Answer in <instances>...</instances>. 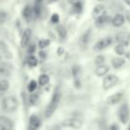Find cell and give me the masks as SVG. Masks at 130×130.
Wrapping results in <instances>:
<instances>
[{"label":"cell","mask_w":130,"mask_h":130,"mask_svg":"<svg viewBox=\"0 0 130 130\" xmlns=\"http://www.w3.org/2000/svg\"><path fill=\"white\" fill-rule=\"evenodd\" d=\"M61 93L60 92L59 89H56L54 91V94H53V97L51 99L49 104L47 105L46 110H45V117L46 118H50L53 116V114L55 112L56 109L59 106V103L61 102Z\"/></svg>","instance_id":"obj_1"},{"label":"cell","mask_w":130,"mask_h":130,"mask_svg":"<svg viewBox=\"0 0 130 130\" xmlns=\"http://www.w3.org/2000/svg\"><path fill=\"white\" fill-rule=\"evenodd\" d=\"M19 106V102L14 96H7L2 101L3 110L7 113H12L15 111Z\"/></svg>","instance_id":"obj_2"},{"label":"cell","mask_w":130,"mask_h":130,"mask_svg":"<svg viewBox=\"0 0 130 130\" xmlns=\"http://www.w3.org/2000/svg\"><path fill=\"white\" fill-rule=\"evenodd\" d=\"M119 78L116 75L110 74L108 76H106L103 79V87L104 90H108V89L113 87L114 86H116L119 83Z\"/></svg>","instance_id":"obj_3"},{"label":"cell","mask_w":130,"mask_h":130,"mask_svg":"<svg viewBox=\"0 0 130 130\" xmlns=\"http://www.w3.org/2000/svg\"><path fill=\"white\" fill-rule=\"evenodd\" d=\"M118 115H119V119L123 124H126L129 119V109H128L127 104L124 103L120 106L118 112Z\"/></svg>","instance_id":"obj_4"},{"label":"cell","mask_w":130,"mask_h":130,"mask_svg":"<svg viewBox=\"0 0 130 130\" xmlns=\"http://www.w3.org/2000/svg\"><path fill=\"white\" fill-rule=\"evenodd\" d=\"M116 41L120 45L126 46L130 43V33L128 31H120L116 35Z\"/></svg>","instance_id":"obj_5"},{"label":"cell","mask_w":130,"mask_h":130,"mask_svg":"<svg viewBox=\"0 0 130 130\" xmlns=\"http://www.w3.org/2000/svg\"><path fill=\"white\" fill-rule=\"evenodd\" d=\"M83 125L82 121L78 119H68L61 122V126L63 127H72V128H80Z\"/></svg>","instance_id":"obj_6"},{"label":"cell","mask_w":130,"mask_h":130,"mask_svg":"<svg viewBox=\"0 0 130 130\" xmlns=\"http://www.w3.org/2000/svg\"><path fill=\"white\" fill-rule=\"evenodd\" d=\"M111 42H112V39H111V38H110V37H107V38H103V39L99 40V41L94 45V50H95V51L103 50V49H105L106 47H108L109 45L111 44Z\"/></svg>","instance_id":"obj_7"},{"label":"cell","mask_w":130,"mask_h":130,"mask_svg":"<svg viewBox=\"0 0 130 130\" xmlns=\"http://www.w3.org/2000/svg\"><path fill=\"white\" fill-rule=\"evenodd\" d=\"M111 18L109 16L108 14H103L101 15V16L97 17L95 19V26L97 28H103L104 26H106L107 24H109L110 22H111Z\"/></svg>","instance_id":"obj_8"},{"label":"cell","mask_w":130,"mask_h":130,"mask_svg":"<svg viewBox=\"0 0 130 130\" xmlns=\"http://www.w3.org/2000/svg\"><path fill=\"white\" fill-rule=\"evenodd\" d=\"M13 128V123L10 119L4 116H0V130H11Z\"/></svg>","instance_id":"obj_9"},{"label":"cell","mask_w":130,"mask_h":130,"mask_svg":"<svg viewBox=\"0 0 130 130\" xmlns=\"http://www.w3.org/2000/svg\"><path fill=\"white\" fill-rule=\"evenodd\" d=\"M80 73H81L80 67L78 65H75L72 69V76L74 78V84L77 88L80 87Z\"/></svg>","instance_id":"obj_10"},{"label":"cell","mask_w":130,"mask_h":130,"mask_svg":"<svg viewBox=\"0 0 130 130\" xmlns=\"http://www.w3.org/2000/svg\"><path fill=\"white\" fill-rule=\"evenodd\" d=\"M31 35H32V31H31L30 29H26L24 30L23 34H22V38L21 39V46L26 47L29 45L31 38Z\"/></svg>","instance_id":"obj_11"},{"label":"cell","mask_w":130,"mask_h":130,"mask_svg":"<svg viewBox=\"0 0 130 130\" xmlns=\"http://www.w3.org/2000/svg\"><path fill=\"white\" fill-rule=\"evenodd\" d=\"M122 98H123L122 93H117V94L109 96L106 100V103H107V104H109V105L117 104V103H119V102L122 100Z\"/></svg>","instance_id":"obj_12"},{"label":"cell","mask_w":130,"mask_h":130,"mask_svg":"<svg viewBox=\"0 0 130 130\" xmlns=\"http://www.w3.org/2000/svg\"><path fill=\"white\" fill-rule=\"evenodd\" d=\"M40 125H41V121L37 115H31V117L29 118V129L36 130L39 128Z\"/></svg>","instance_id":"obj_13"},{"label":"cell","mask_w":130,"mask_h":130,"mask_svg":"<svg viewBox=\"0 0 130 130\" xmlns=\"http://www.w3.org/2000/svg\"><path fill=\"white\" fill-rule=\"evenodd\" d=\"M109 71H110V68H109L108 65L101 64V65H98L97 68H96L95 74L98 77H103L104 75H106L109 72Z\"/></svg>","instance_id":"obj_14"},{"label":"cell","mask_w":130,"mask_h":130,"mask_svg":"<svg viewBox=\"0 0 130 130\" xmlns=\"http://www.w3.org/2000/svg\"><path fill=\"white\" fill-rule=\"evenodd\" d=\"M33 13H34V9H32L30 6H26L25 7H24L23 11H22L23 18L25 19L27 22H30V20L32 19Z\"/></svg>","instance_id":"obj_15"},{"label":"cell","mask_w":130,"mask_h":130,"mask_svg":"<svg viewBox=\"0 0 130 130\" xmlns=\"http://www.w3.org/2000/svg\"><path fill=\"white\" fill-rule=\"evenodd\" d=\"M106 13V8H105L104 6L103 5H98L95 7L94 8V11H93V15H94V18H97V17L101 16V15H103Z\"/></svg>","instance_id":"obj_16"},{"label":"cell","mask_w":130,"mask_h":130,"mask_svg":"<svg viewBox=\"0 0 130 130\" xmlns=\"http://www.w3.org/2000/svg\"><path fill=\"white\" fill-rule=\"evenodd\" d=\"M90 34H91V30L88 29V30L86 31V32L81 36V38H79V44L82 47L87 46L89 39H90Z\"/></svg>","instance_id":"obj_17"},{"label":"cell","mask_w":130,"mask_h":130,"mask_svg":"<svg viewBox=\"0 0 130 130\" xmlns=\"http://www.w3.org/2000/svg\"><path fill=\"white\" fill-rule=\"evenodd\" d=\"M124 22H125V17L122 14H120V13L116 14L115 17L111 21L112 25L115 26V27H120V26H122L124 24Z\"/></svg>","instance_id":"obj_18"},{"label":"cell","mask_w":130,"mask_h":130,"mask_svg":"<svg viewBox=\"0 0 130 130\" xmlns=\"http://www.w3.org/2000/svg\"><path fill=\"white\" fill-rule=\"evenodd\" d=\"M111 63H112V66L115 69H119V68H121L125 64V59L120 57H116L114 59H112Z\"/></svg>","instance_id":"obj_19"},{"label":"cell","mask_w":130,"mask_h":130,"mask_svg":"<svg viewBox=\"0 0 130 130\" xmlns=\"http://www.w3.org/2000/svg\"><path fill=\"white\" fill-rule=\"evenodd\" d=\"M42 3H43V0H35L34 13L36 14V16H39L40 13H41Z\"/></svg>","instance_id":"obj_20"},{"label":"cell","mask_w":130,"mask_h":130,"mask_svg":"<svg viewBox=\"0 0 130 130\" xmlns=\"http://www.w3.org/2000/svg\"><path fill=\"white\" fill-rule=\"evenodd\" d=\"M82 8H83V3H82V0H79L77 3L72 5V11L73 13H80L82 11Z\"/></svg>","instance_id":"obj_21"},{"label":"cell","mask_w":130,"mask_h":130,"mask_svg":"<svg viewBox=\"0 0 130 130\" xmlns=\"http://www.w3.org/2000/svg\"><path fill=\"white\" fill-rule=\"evenodd\" d=\"M9 87H10V84L6 79L0 80V92H5V91L8 90Z\"/></svg>","instance_id":"obj_22"},{"label":"cell","mask_w":130,"mask_h":130,"mask_svg":"<svg viewBox=\"0 0 130 130\" xmlns=\"http://www.w3.org/2000/svg\"><path fill=\"white\" fill-rule=\"evenodd\" d=\"M27 63L30 67H36L37 64H38V60H37V58L35 56L30 55L27 58Z\"/></svg>","instance_id":"obj_23"},{"label":"cell","mask_w":130,"mask_h":130,"mask_svg":"<svg viewBox=\"0 0 130 130\" xmlns=\"http://www.w3.org/2000/svg\"><path fill=\"white\" fill-rule=\"evenodd\" d=\"M49 82V77L47 76L46 74H42L41 76L38 78V83H39L40 86H45L47 83Z\"/></svg>","instance_id":"obj_24"},{"label":"cell","mask_w":130,"mask_h":130,"mask_svg":"<svg viewBox=\"0 0 130 130\" xmlns=\"http://www.w3.org/2000/svg\"><path fill=\"white\" fill-rule=\"evenodd\" d=\"M57 32L59 34V36L61 37V38H65L66 36H67V30L65 29V27H63L62 25L58 26L57 28Z\"/></svg>","instance_id":"obj_25"},{"label":"cell","mask_w":130,"mask_h":130,"mask_svg":"<svg viewBox=\"0 0 130 130\" xmlns=\"http://www.w3.org/2000/svg\"><path fill=\"white\" fill-rule=\"evenodd\" d=\"M10 76V71L5 67H0V78H5Z\"/></svg>","instance_id":"obj_26"},{"label":"cell","mask_w":130,"mask_h":130,"mask_svg":"<svg viewBox=\"0 0 130 130\" xmlns=\"http://www.w3.org/2000/svg\"><path fill=\"white\" fill-rule=\"evenodd\" d=\"M115 52L118 55H123V54H125V45L119 44V45L115 47Z\"/></svg>","instance_id":"obj_27"},{"label":"cell","mask_w":130,"mask_h":130,"mask_svg":"<svg viewBox=\"0 0 130 130\" xmlns=\"http://www.w3.org/2000/svg\"><path fill=\"white\" fill-rule=\"evenodd\" d=\"M37 87H38V84H37V82L35 81V80H31V81L29 83V85H28V89H29V92L32 93L37 89Z\"/></svg>","instance_id":"obj_28"},{"label":"cell","mask_w":130,"mask_h":130,"mask_svg":"<svg viewBox=\"0 0 130 130\" xmlns=\"http://www.w3.org/2000/svg\"><path fill=\"white\" fill-rule=\"evenodd\" d=\"M49 44H50V40L49 39H41L38 42V46L41 49H43V48H45V47H46Z\"/></svg>","instance_id":"obj_29"},{"label":"cell","mask_w":130,"mask_h":130,"mask_svg":"<svg viewBox=\"0 0 130 130\" xmlns=\"http://www.w3.org/2000/svg\"><path fill=\"white\" fill-rule=\"evenodd\" d=\"M6 19H7V14H6V13L0 10V25L4 24L5 22H6Z\"/></svg>","instance_id":"obj_30"},{"label":"cell","mask_w":130,"mask_h":130,"mask_svg":"<svg viewBox=\"0 0 130 130\" xmlns=\"http://www.w3.org/2000/svg\"><path fill=\"white\" fill-rule=\"evenodd\" d=\"M105 61V58L104 56L103 55H98L95 57V59H94V62H95V64L97 65H101V64H103V62H104Z\"/></svg>","instance_id":"obj_31"},{"label":"cell","mask_w":130,"mask_h":130,"mask_svg":"<svg viewBox=\"0 0 130 130\" xmlns=\"http://www.w3.org/2000/svg\"><path fill=\"white\" fill-rule=\"evenodd\" d=\"M59 21H60L59 14H57V13H54V14L52 15V17H51V22H52L53 23H58Z\"/></svg>","instance_id":"obj_32"},{"label":"cell","mask_w":130,"mask_h":130,"mask_svg":"<svg viewBox=\"0 0 130 130\" xmlns=\"http://www.w3.org/2000/svg\"><path fill=\"white\" fill-rule=\"evenodd\" d=\"M37 101H38V95L37 94H31L30 97H29V103L30 104H36Z\"/></svg>","instance_id":"obj_33"},{"label":"cell","mask_w":130,"mask_h":130,"mask_svg":"<svg viewBox=\"0 0 130 130\" xmlns=\"http://www.w3.org/2000/svg\"><path fill=\"white\" fill-rule=\"evenodd\" d=\"M0 50H2V51L6 50V45L2 41H0Z\"/></svg>","instance_id":"obj_34"},{"label":"cell","mask_w":130,"mask_h":130,"mask_svg":"<svg viewBox=\"0 0 130 130\" xmlns=\"http://www.w3.org/2000/svg\"><path fill=\"white\" fill-rule=\"evenodd\" d=\"M39 56L42 58V59H45V56H46V54H45V53L44 52V51H40V52H39Z\"/></svg>","instance_id":"obj_35"},{"label":"cell","mask_w":130,"mask_h":130,"mask_svg":"<svg viewBox=\"0 0 130 130\" xmlns=\"http://www.w3.org/2000/svg\"><path fill=\"white\" fill-rule=\"evenodd\" d=\"M35 51V45H30L29 48V53H30V54H32V53H34Z\"/></svg>","instance_id":"obj_36"},{"label":"cell","mask_w":130,"mask_h":130,"mask_svg":"<svg viewBox=\"0 0 130 130\" xmlns=\"http://www.w3.org/2000/svg\"><path fill=\"white\" fill-rule=\"evenodd\" d=\"M126 20H127L128 22H130V10H129V11L126 12Z\"/></svg>","instance_id":"obj_37"},{"label":"cell","mask_w":130,"mask_h":130,"mask_svg":"<svg viewBox=\"0 0 130 130\" xmlns=\"http://www.w3.org/2000/svg\"><path fill=\"white\" fill-rule=\"evenodd\" d=\"M78 1H79V0H68V2H69L70 4H71V5L75 4V3H77Z\"/></svg>","instance_id":"obj_38"},{"label":"cell","mask_w":130,"mask_h":130,"mask_svg":"<svg viewBox=\"0 0 130 130\" xmlns=\"http://www.w3.org/2000/svg\"><path fill=\"white\" fill-rule=\"evenodd\" d=\"M110 129H119V126H117V125H112V126H110Z\"/></svg>","instance_id":"obj_39"},{"label":"cell","mask_w":130,"mask_h":130,"mask_svg":"<svg viewBox=\"0 0 130 130\" xmlns=\"http://www.w3.org/2000/svg\"><path fill=\"white\" fill-rule=\"evenodd\" d=\"M125 2H126V4H127L128 6H130V0H124Z\"/></svg>","instance_id":"obj_40"},{"label":"cell","mask_w":130,"mask_h":130,"mask_svg":"<svg viewBox=\"0 0 130 130\" xmlns=\"http://www.w3.org/2000/svg\"><path fill=\"white\" fill-rule=\"evenodd\" d=\"M128 129H130V126H128Z\"/></svg>","instance_id":"obj_41"},{"label":"cell","mask_w":130,"mask_h":130,"mask_svg":"<svg viewBox=\"0 0 130 130\" xmlns=\"http://www.w3.org/2000/svg\"><path fill=\"white\" fill-rule=\"evenodd\" d=\"M0 61H1V56H0Z\"/></svg>","instance_id":"obj_42"},{"label":"cell","mask_w":130,"mask_h":130,"mask_svg":"<svg viewBox=\"0 0 130 130\" xmlns=\"http://www.w3.org/2000/svg\"><path fill=\"white\" fill-rule=\"evenodd\" d=\"M98 1H103V0H98Z\"/></svg>","instance_id":"obj_43"},{"label":"cell","mask_w":130,"mask_h":130,"mask_svg":"<svg viewBox=\"0 0 130 130\" xmlns=\"http://www.w3.org/2000/svg\"><path fill=\"white\" fill-rule=\"evenodd\" d=\"M54 1H57V0H54Z\"/></svg>","instance_id":"obj_44"}]
</instances>
